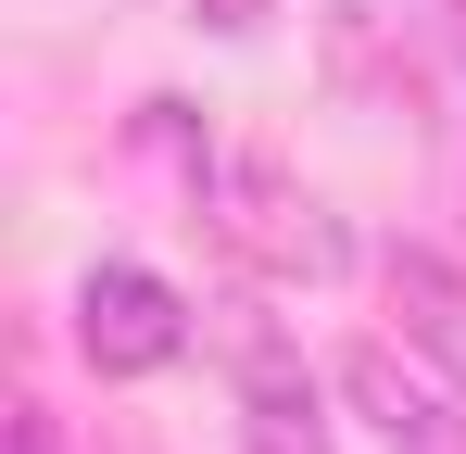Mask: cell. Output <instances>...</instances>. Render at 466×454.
<instances>
[{"label": "cell", "instance_id": "obj_1", "mask_svg": "<svg viewBox=\"0 0 466 454\" xmlns=\"http://www.w3.org/2000/svg\"><path fill=\"white\" fill-rule=\"evenodd\" d=\"M76 341H88L101 378H152V366L189 354V303L164 291L152 265H101V278L76 291Z\"/></svg>", "mask_w": 466, "mask_h": 454}, {"label": "cell", "instance_id": "obj_2", "mask_svg": "<svg viewBox=\"0 0 466 454\" xmlns=\"http://www.w3.org/2000/svg\"><path fill=\"white\" fill-rule=\"evenodd\" d=\"M202 190H215V227L252 265H328V227H315V202L278 164H202Z\"/></svg>", "mask_w": 466, "mask_h": 454}, {"label": "cell", "instance_id": "obj_3", "mask_svg": "<svg viewBox=\"0 0 466 454\" xmlns=\"http://www.w3.org/2000/svg\"><path fill=\"white\" fill-rule=\"evenodd\" d=\"M340 378H353V404L379 417V442H390V454H466V417L429 391V378H403L379 341H353V354H340Z\"/></svg>", "mask_w": 466, "mask_h": 454}, {"label": "cell", "instance_id": "obj_4", "mask_svg": "<svg viewBox=\"0 0 466 454\" xmlns=\"http://www.w3.org/2000/svg\"><path fill=\"white\" fill-rule=\"evenodd\" d=\"M239 417H252V454H328V417H315V378L252 328L239 341Z\"/></svg>", "mask_w": 466, "mask_h": 454}, {"label": "cell", "instance_id": "obj_5", "mask_svg": "<svg viewBox=\"0 0 466 454\" xmlns=\"http://www.w3.org/2000/svg\"><path fill=\"white\" fill-rule=\"evenodd\" d=\"M390 315H403V341L441 354L454 391H466V278L441 265V253H390Z\"/></svg>", "mask_w": 466, "mask_h": 454}, {"label": "cell", "instance_id": "obj_6", "mask_svg": "<svg viewBox=\"0 0 466 454\" xmlns=\"http://www.w3.org/2000/svg\"><path fill=\"white\" fill-rule=\"evenodd\" d=\"M13 454H64V429H51V404H13Z\"/></svg>", "mask_w": 466, "mask_h": 454}]
</instances>
